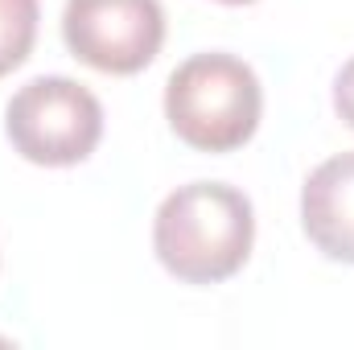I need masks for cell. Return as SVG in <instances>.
Segmentation results:
<instances>
[{"label": "cell", "instance_id": "1", "mask_svg": "<svg viewBox=\"0 0 354 350\" xmlns=\"http://www.w3.org/2000/svg\"><path fill=\"white\" fill-rule=\"evenodd\" d=\"M256 243L252 198L227 181H185L153 214V252L185 284H218L235 276Z\"/></svg>", "mask_w": 354, "mask_h": 350}, {"label": "cell", "instance_id": "2", "mask_svg": "<svg viewBox=\"0 0 354 350\" xmlns=\"http://www.w3.org/2000/svg\"><path fill=\"white\" fill-rule=\"evenodd\" d=\"M260 116V75L227 50L189 54L165 83V120L189 149L231 153L256 136Z\"/></svg>", "mask_w": 354, "mask_h": 350}, {"label": "cell", "instance_id": "3", "mask_svg": "<svg viewBox=\"0 0 354 350\" xmlns=\"http://www.w3.org/2000/svg\"><path fill=\"white\" fill-rule=\"evenodd\" d=\"M4 136L33 165H79L103 140V103L79 79L37 75L8 95Z\"/></svg>", "mask_w": 354, "mask_h": 350}, {"label": "cell", "instance_id": "4", "mask_svg": "<svg viewBox=\"0 0 354 350\" xmlns=\"http://www.w3.org/2000/svg\"><path fill=\"white\" fill-rule=\"evenodd\" d=\"M62 37L95 71L136 75L161 54L165 8L161 0H66Z\"/></svg>", "mask_w": 354, "mask_h": 350}, {"label": "cell", "instance_id": "5", "mask_svg": "<svg viewBox=\"0 0 354 350\" xmlns=\"http://www.w3.org/2000/svg\"><path fill=\"white\" fill-rule=\"evenodd\" d=\"M301 227L322 256L354 264V149L309 169L301 185Z\"/></svg>", "mask_w": 354, "mask_h": 350}, {"label": "cell", "instance_id": "6", "mask_svg": "<svg viewBox=\"0 0 354 350\" xmlns=\"http://www.w3.org/2000/svg\"><path fill=\"white\" fill-rule=\"evenodd\" d=\"M37 37V0H0V79L17 71Z\"/></svg>", "mask_w": 354, "mask_h": 350}, {"label": "cell", "instance_id": "7", "mask_svg": "<svg viewBox=\"0 0 354 350\" xmlns=\"http://www.w3.org/2000/svg\"><path fill=\"white\" fill-rule=\"evenodd\" d=\"M334 111H338V120L346 128H354V54L334 75Z\"/></svg>", "mask_w": 354, "mask_h": 350}]
</instances>
